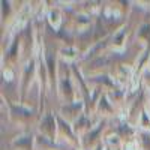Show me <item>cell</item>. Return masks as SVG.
Returning <instances> with one entry per match:
<instances>
[{
  "instance_id": "obj_1",
  "label": "cell",
  "mask_w": 150,
  "mask_h": 150,
  "mask_svg": "<svg viewBox=\"0 0 150 150\" xmlns=\"http://www.w3.org/2000/svg\"><path fill=\"white\" fill-rule=\"evenodd\" d=\"M57 96L60 99V102L65 104H71L74 101H77L78 98H81L77 86L74 83V78H72V71L71 68L63 74L60 71V66H59V83H57Z\"/></svg>"
},
{
  "instance_id": "obj_2",
  "label": "cell",
  "mask_w": 150,
  "mask_h": 150,
  "mask_svg": "<svg viewBox=\"0 0 150 150\" xmlns=\"http://www.w3.org/2000/svg\"><path fill=\"white\" fill-rule=\"evenodd\" d=\"M33 81H38V59H36V56L27 59L26 62H24V65L21 66L20 84H18V90H20L18 101H20L21 104L24 102L26 93L30 90Z\"/></svg>"
},
{
  "instance_id": "obj_3",
  "label": "cell",
  "mask_w": 150,
  "mask_h": 150,
  "mask_svg": "<svg viewBox=\"0 0 150 150\" xmlns=\"http://www.w3.org/2000/svg\"><path fill=\"white\" fill-rule=\"evenodd\" d=\"M36 111L21 102H8V119L9 122L18 125V126H26L29 122L35 117Z\"/></svg>"
},
{
  "instance_id": "obj_4",
  "label": "cell",
  "mask_w": 150,
  "mask_h": 150,
  "mask_svg": "<svg viewBox=\"0 0 150 150\" xmlns=\"http://www.w3.org/2000/svg\"><path fill=\"white\" fill-rule=\"evenodd\" d=\"M57 141L63 144L65 147L69 146L74 149H80V138L75 135L72 123L60 117L59 114H57Z\"/></svg>"
},
{
  "instance_id": "obj_5",
  "label": "cell",
  "mask_w": 150,
  "mask_h": 150,
  "mask_svg": "<svg viewBox=\"0 0 150 150\" xmlns=\"http://www.w3.org/2000/svg\"><path fill=\"white\" fill-rule=\"evenodd\" d=\"M107 122H108L107 119H99L95 126L84 137H81L80 138V149L81 150H93L99 143H102L99 138H101V135H102V132L107 126Z\"/></svg>"
},
{
  "instance_id": "obj_6",
  "label": "cell",
  "mask_w": 150,
  "mask_h": 150,
  "mask_svg": "<svg viewBox=\"0 0 150 150\" xmlns=\"http://www.w3.org/2000/svg\"><path fill=\"white\" fill-rule=\"evenodd\" d=\"M38 135H42L51 141H57V114L51 111L44 112L38 123Z\"/></svg>"
},
{
  "instance_id": "obj_7",
  "label": "cell",
  "mask_w": 150,
  "mask_h": 150,
  "mask_svg": "<svg viewBox=\"0 0 150 150\" xmlns=\"http://www.w3.org/2000/svg\"><path fill=\"white\" fill-rule=\"evenodd\" d=\"M21 53H23V41L20 36H17L9 44V47H6V51H3V54H2V69L14 68L18 63Z\"/></svg>"
},
{
  "instance_id": "obj_8",
  "label": "cell",
  "mask_w": 150,
  "mask_h": 150,
  "mask_svg": "<svg viewBox=\"0 0 150 150\" xmlns=\"http://www.w3.org/2000/svg\"><path fill=\"white\" fill-rule=\"evenodd\" d=\"M83 112H86V102L83 98H78L77 101H74L71 104L62 105L59 110V116L63 117L65 120H68L69 123H74Z\"/></svg>"
},
{
  "instance_id": "obj_9",
  "label": "cell",
  "mask_w": 150,
  "mask_h": 150,
  "mask_svg": "<svg viewBox=\"0 0 150 150\" xmlns=\"http://www.w3.org/2000/svg\"><path fill=\"white\" fill-rule=\"evenodd\" d=\"M44 57H45V63H47V71H48V81H50V90L56 89L57 90V83H59V65L60 60L59 56L54 54L53 51L45 48L44 51Z\"/></svg>"
},
{
  "instance_id": "obj_10",
  "label": "cell",
  "mask_w": 150,
  "mask_h": 150,
  "mask_svg": "<svg viewBox=\"0 0 150 150\" xmlns=\"http://www.w3.org/2000/svg\"><path fill=\"white\" fill-rule=\"evenodd\" d=\"M135 75V68L131 65H117L112 72V80H114L117 89H128L131 80Z\"/></svg>"
},
{
  "instance_id": "obj_11",
  "label": "cell",
  "mask_w": 150,
  "mask_h": 150,
  "mask_svg": "<svg viewBox=\"0 0 150 150\" xmlns=\"http://www.w3.org/2000/svg\"><path fill=\"white\" fill-rule=\"evenodd\" d=\"M126 36H128V26H120L117 30H114L110 36V47L112 53L120 54L126 48Z\"/></svg>"
},
{
  "instance_id": "obj_12",
  "label": "cell",
  "mask_w": 150,
  "mask_h": 150,
  "mask_svg": "<svg viewBox=\"0 0 150 150\" xmlns=\"http://www.w3.org/2000/svg\"><path fill=\"white\" fill-rule=\"evenodd\" d=\"M36 147V135L30 132H23L11 140L12 150H35Z\"/></svg>"
},
{
  "instance_id": "obj_13",
  "label": "cell",
  "mask_w": 150,
  "mask_h": 150,
  "mask_svg": "<svg viewBox=\"0 0 150 150\" xmlns=\"http://www.w3.org/2000/svg\"><path fill=\"white\" fill-rule=\"evenodd\" d=\"M96 122H98V120H96ZM96 122L90 117V114H87V112H83V114L72 123V128H74L75 135H77L78 138L84 137V135H86V134L89 132V131L95 126V125H96Z\"/></svg>"
},
{
  "instance_id": "obj_14",
  "label": "cell",
  "mask_w": 150,
  "mask_h": 150,
  "mask_svg": "<svg viewBox=\"0 0 150 150\" xmlns=\"http://www.w3.org/2000/svg\"><path fill=\"white\" fill-rule=\"evenodd\" d=\"M95 112H96V114L101 117V119H107V117H110V116H114V114H116L114 104L111 102V99L108 98L107 93H102V96L99 98Z\"/></svg>"
},
{
  "instance_id": "obj_15",
  "label": "cell",
  "mask_w": 150,
  "mask_h": 150,
  "mask_svg": "<svg viewBox=\"0 0 150 150\" xmlns=\"http://www.w3.org/2000/svg\"><path fill=\"white\" fill-rule=\"evenodd\" d=\"M114 132L123 140V143H126V141L134 140L137 137V134H138V128H135L134 125H131L129 122H120L116 126Z\"/></svg>"
},
{
  "instance_id": "obj_16",
  "label": "cell",
  "mask_w": 150,
  "mask_h": 150,
  "mask_svg": "<svg viewBox=\"0 0 150 150\" xmlns=\"http://www.w3.org/2000/svg\"><path fill=\"white\" fill-rule=\"evenodd\" d=\"M57 56L62 62L65 63H75L77 59H81V54H80V50L75 47V45H66V47H62L59 51H57Z\"/></svg>"
},
{
  "instance_id": "obj_17",
  "label": "cell",
  "mask_w": 150,
  "mask_h": 150,
  "mask_svg": "<svg viewBox=\"0 0 150 150\" xmlns=\"http://www.w3.org/2000/svg\"><path fill=\"white\" fill-rule=\"evenodd\" d=\"M47 21L50 23V26H51L56 32H59L62 29V24H63V14H62V9L54 6L51 9L47 11Z\"/></svg>"
},
{
  "instance_id": "obj_18",
  "label": "cell",
  "mask_w": 150,
  "mask_h": 150,
  "mask_svg": "<svg viewBox=\"0 0 150 150\" xmlns=\"http://www.w3.org/2000/svg\"><path fill=\"white\" fill-rule=\"evenodd\" d=\"M112 62H114V56H110V54H107V53H104L102 56H99V57L90 60V62H89V66L92 68V74H90V75H95V72L99 74V69L110 66Z\"/></svg>"
},
{
  "instance_id": "obj_19",
  "label": "cell",
  "mask_w": 150,
  "mask_h": 150,
  "mask_svg": "<svg viewBox=\"0 0 150 150\" xmlns=\"http://www.w3.org/2000/svg\"><path fill=\"white\" fill-rule=\"evenodd\" d=\"M137 41H138L143 48H150V23L144 21L137 29Z\"/></svg>"
},
{
  "instance_id": "obj_20",
  "label": "cell",
  "mask_w": 150,
  "mask_h": 150,
  "mask_svg": "<svg viewBox=\"0 0 150 150\" xmlns=\"http://www.w3.org/2000/svg\"><path fill=\"white\" fill-rule=\"evenodd\" d=\"M104 144H105L107 147H110L111 150H123V140L120 138L116 132L105 135Z\"/></svg>"
},
{
  "instance_id": "obj_21",
  "label": "cell",
  "mask_w": 150,
  "mask_h": 150,
  "mask_svg": "<svg viewBox=\"0 0 150 150\" xmlns=\"http://www.w3.org/2000/svg\"><path fill=\"white\" fill-rule=\"evenodd\" d=\"M137 125H138V126H137V128H138V131H147V132H150V114L147 112L146 108L140 112Z\"/></svg>"
},
{
  "instance_id": "obj_22",
  "label": "cell",
  "mask_w": 150,
  "mask_h": 150,
  "mask_svg": "<svg viewBox=\"0 0 150 150\" xmlns=\"http://www.w3.org/2000/svg\"><path fill=\"white\" fill-rule=\"evenodd\" d=\"M135 138H137V141H138L141 150H150V132L138 131V134H137Z\"/></svg>"
},
{
  "instance_id": "obj_23",
  "label": "cell",
  "mask_w": 150,
  "mask_h": 150,
  "mask_svg": "<svg viewBox=\"0 0 150 150\" xmlns=\"http://www.w3.org/2000/svg\"><path fill=\"white\" fill-rule=\"evenodd\" d=\"M2 23L5 24V21H9L11 20V11H12V2L9 0H2Z\"/></svg>"
},
{
  "instance_id": "obj_24",
  "label": "cell",
  "mask_w": 150,
  "mask_h": 150,
  "mask_svg": "<svg viewBox=\"0 0 150 150\" xmlns=\"http://www.w3.org/2000/svg\"><path fill=\"white\" fill-rule=\"evenodd\" d=\"M141 86L150 90V66H146L141 72Z\"/></svg>"
},
{
  "instance_id": "obj_25",
  "label": "cell",
  "mask_w": 150,
  "mask_h": 150,
  "mask_svg": "<svg viewBox=\"0 0 150 150\" xmlns=\"http://www.w3.org/2000/svg\"><path fill=\"white\" fill-rule=\"evenodd\" d=\"M14 75H15L14 68H5V69H2V77H3V80L6 83H11L12 80H14Z\"/></svg>"
},
{
  "instance_id": "obj_26",
  "label": "cell",
  "mask_w": 150,
  "mask_h": 150,
  "mask_svg": "<svg viewBox=\"0 0 150 150\" xmlns=\"http://www.w3.org/2000/svg\"><path fill=\"white\" fill-rule=\"evenodd\" d=\"M104 147H105V144H104V143H99V144H98L93 150H104Z\"/></svg>"
},
{
  "instance_id": "obj_27",
  "label": "cell",
  "mask_w": 150,
  "mask_h": 150,
  "mask_svg": "<svg viewBox=\"0 0 150 150\" xmlns=\"http://www.w3.org/2000/svg\"><path fill=\"white\" fill-rule=\"evenodd\" d=\"M147 66H150V60H149V65H147Z\"/></svg>"
},
{
  "instance_id": "obj_28",
  "label": "cell",
  "mask_w": 150,
  "mask_h": 150,
  "mask_svg": "<svg viewBox=\"0 0 150 150\" xmlns=\"http://www.w3.org/2000/svg\"><path fill=\"white\" fill-rule=\"evenodd\" d=\"M75 150H81V149H75Z\"/></svg>"
}]
</instances>
